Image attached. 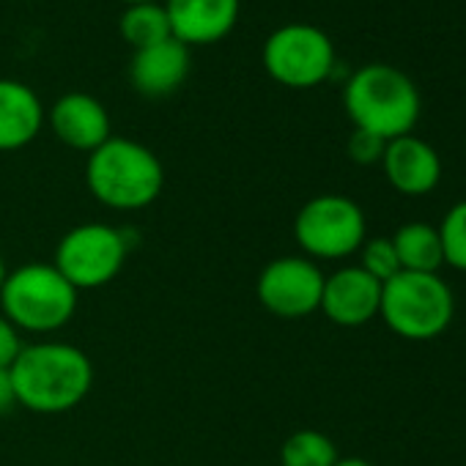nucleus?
<instances>
[{"mask_svg":"<svg viewBox=\"0 0 466 466\" xmlns=\"http://www.w3.org/2000/svg\"><path fill=\"white\" fill-rule=\"evenodd\" d=\"M9 376L17 406L39 414L69 411L80 406L94 387V365L88 354L58 340L23 346Z\"/></svg>","mask_w":466,"mask_h":466,"instance_id":"f257e3e1","label":"nucleus"},{"mask_svg":"<svg viewBox=\"0 0 466 466\" xmlns=\"http://www.w3.org/2000/svg\"><path fill=\"white\" fill-rule=\"evenodd\" d=\"M86 184L102 206L116 211H140L159 198L165 187V167L148 146L113 135L88 154Z\"/></svg>","mask_w":466,"mask_h":466,"instance_id":"f03ea898","label":"nucleus"},{"mask_svg":"<svg viewBox=\"0 0 466 466\" xmlns=\"http://www.w3.org/2000/svg\"><path fill=\"white\" fill-rule=\"evenodd\" d=\"M343 105L354 129L395 140L411 135L420 118V91L409 75L387 64H368L357 69L343 91Z\"/></svg>","mask_w":466,"mask_h":466,"instance_id":"7ed1b4c3","label":"nucleus"},{"mask_svg":"<svg viewBox=\"0 0 466 466\" xmlns=\"http://www.w3.org/2000/svg\"><path fill=\"white\" fill-rule=\"evenodd\" d=\"M77 289L53 264H25L6 275L0 310L20 332H56L77 310Z\"/></svg>","mask_w":466,"mask_h":466,"instance_id":"20e7f679","label":"nucleus"},{"mask_svg":"<svg viewBox=\"0 0 466 466\" xmlns=\"http://www.w3.org/2000/svg\"><path fill=\"white\" fill-rule=\"evenodd\" d=\"M379 316L403 340H433L455 316V297L439 275L398 272L381 286Z\"/></svg>","mask_w":466,"mask_h":466,"instance_id":"39448f33","label":"nucleus"},{"mask_svg":"<svg viewBox=\"0 0 466 466\" xmlns=\"http://www.w3.org/2000/svg\"><path fill=\"white\" fill-rule=\"evenodd\" d=\"M365 233V211L346 195H319L294 219V239L310 261H340L360 253Z\"/></svg>","mask_w":466,"mask_h":466,"instance_id":"423d86ee","label":"nucleus"},{"mask_svg":"<svg viewBox=\"0 0 466 466\" xmlns=\"http://www.w3.org/2000/svg\"><path fill=\"white\" fill-rule=\"evenodd\" d=\"M127 253L129 242L124 230L102 222H86L64 233L53 267L77 291H91L118 278L127 264Z\"/></svg>","mask_w":466,"mask_h":466,"instance_id":"0eeeda50","label":"nucleus"},{"mask_svg":"<svg viewBox=\"0 0 466 466\" xmlns=\"http://www.w3.org/2000/svg\"><path fill=\"white\" fill-rule=\"evenodd\" d=\"M332 39L308 23H291L269 34L264 45V69L286 88H316L335 72Z\"/></svg>","mask_w":466,"mask_h":466,"instance_id":"6e6552de","label":"nucleus"},{"mask_svg":"<svg viewBox=\"0 0 466 466\" xmlns=\"http://www.w3.org/2000/svg\"><path fill=\"white\" fill-rule=\"evenodd\" d=\"M324 275L316 261L286 256L269 261L256 283V297L264 310L278 319H305L321 308Z\"/></svg>","mask_w":466,"mask_h":466,"instance_id":"1a4fd4ad","label":"nucleus"},{"mask_svg":"<svg viewBox=\"0 0 466 466\" xmlns=\"http://www.w3.org/2000/svg\"><path fill=\"white\" fill-rule=\"evenodd\" d=\"M173 39L187 47L222 42L239 23L242 0H162Z\"/></svg>","mask_w":466,"mask_h":466,"instance_id":"9d476101","label":"nucleus"},{"mask_svg":"<svg viewBox=\"0 0 466 466\" xmlns=\"http://www.w3.org/2000/svg\"><path fill=\"white\" fill-rule=\"evenodd\" d=\"M381 283L362 267H343L324 280L321 313L338 327H362L379 316Z\"/></svg>","mask_w":466,"mask_h":466,"instance_id":"9b49d317","label":"nucleus"},{"mask_svg":"<svg viewBox=\"0 0 466 466\" xmlns=\"http://www.w3.org/2000/svg\"><path fill=\"white\" fill-rule=\"evenodd\" d=\"M50 129L64 146L86 154L96 151L113 137L105 105L83 91H72L56 99V105L50 107Z\"/></svg>","mask_w":466,"mask_h":466,"instance_id":"f8f14e48","label":"nucleus"},{"mask_svg":"<svg viewBox=\"0 0 466 466\" xmlns=\"http://www.w3.org/2000/svg\"><path fill=\"white\" fill-rule=\"evenodd\" d=\"M381 165L387 181L400 195H428L441 178V159L436 148L414 135L387 140Z\"/></svg>","mask_w":466,"mask_h":466,"instance_id":"ddd939ff","label":"nucleus"},{"mask_svg":"<svg viewBox=\"0 0 466 466\" xmlns=\"http://www.w3.org/2000/svg\"><path fill=\"white\" fill-rule=\"evenodd\" d=\"M189 75V47L165 39L154 47L135 50L129 64V83L137 94L148 99H159L173 94Z\"/></svg>","mask_w":466,"mask_h":466,"instance_id":"4468645a","label":"nucleus"},{"mask_svg":"<svg viewBox=\"0 0 466 466\" xmlns=\"http://www.w3.org/2000/svg\"><path fill=\"white\" fill-rule=\"evenodd\" d=\"M45 127V107L34 88L20 80H0V151H20Z\"/></svg>","mask_w":466,"mask_h":466,"instance_id":"2eb2a0df","label":"nucleus"},{"mask_svg":"<svg viewBox=\"0 0 466 466\" xmlns=\"http://www.w3.org/2000/svg\"><path fill=\"white\" fill-rule=\"evenodd\" d=\"M400 272H422V275H439L444 264L439 230L428 222H409L395 230L392 237Z\"/></svg>","mask_w":466,"mask_h":466,"instance_id":"dca6fc26","label":"nucleus"},{"mask_svg":"<svg viewBox=\"0 0 466 466\" xmlns=\"http://www.w3.org/2000/svg\"><path fill=\"white\" fill-rule=\"evenodd\" d=\"M121 36L129 47L135 50H146V47H154L165 39H173V31H170V20H167V12L162 4H135V6H127L124 15H121Z\"/></svg>","mask_w":466,"mask_h":466,"instance_id":"f3484780","label":"nucleus"},{"mask_svg":"<svg viewBox=\"0 0 466 466\" xmlns=\"http://www.w3.org/2000/svg\"><path fill=\"white\" fill-rule=\"evenodd\" d=\"M340 461L335 441L321 431H297L280 447L283 466H335Z\"/></svg>","mask_w":466,"mask_h":466,"instance_id":"a211bd4d","label":"nucleus"},{"mask_svg":"<svg viewBox=\"0 0 466 466\" xmlns=\"http://www.w3.org/2000/svg\"><path fill=\"white\" fill-rule=\"evenodd\" d=\"M436 230L441 239L444 264H450L458 272H466V200L455 203Z\"/></svg>","mask_w":466,"mask_h":466,"instance_id":"6ab92c4d","label":"nucleus"},{"mask_svg":"<svg viewBox=\"0 0 466 466\" xmlns=\"http://www.w3.org/2000/svg\"><path fill=\"white\" fill-rule=\"evenodd\" d=\"M360 267L370 278H376L381 286L387 280H392L400 272V261H398V253H395L392 239H387V237L365 239V245L360 248Z\"/></svg>","mask_w":466,"mask_h":466,"instance_id":"aec40b11","label":"nucleus"},{"mask_svg":"<svg viewBox=\"0 0 466 466\" xmlns=\"http://www.w3.org/2000/svg\"><path fill=\"white\" fill-rule=\"evenodd\" d=\"M384 148H387V140H381L379 135H370L365 129H354L351 137H349V157L357 165H376V162H381Z\"/></svg>","mask_w":466,"mask_h":466,"instance_id":"412c9836","label":"nucleus"},{"mask_svg":"<svg viewBox=\"0 0 466 466\" xmlns=\"http://www.w3.org/2000/svg\"><path fill=\"white\" fill-rule=\"evenodd\" d=\"M23 349V340H20V329L0 313V370H9L17 360Z\"/></svg>","mask_w":466,"mask_h":466,"instance_id":"4be33fe9","label":"nucleus"},{"mask_svg":"<svg viewBox=\"0 0 466 466\" xmlns=\"http://www.w3.org/2000/svg\"><path fill=\"white\" fill-rule=\"evenodd\" d=\"M12 406H17L15 387H12V376H9V370H0V414L9 411Z\"/></svg>","mask_w":466,"mask_h":466,"instance_id":"5701e85b","label":"nucleus"},{"mask_svg":"<svg viewBox=\"0 0 466 466\" xmlns=\"http://www.w3.org/2000/svg\"><path fill=\"white\" fill-rule=\"evenodd\" d=\"M335 466H373V463H368L365 458H340Z\"/></svg>","mask_w":466,"mask_h":466,"instance_id":"b1692460","label":"nucleus"},{"mask_svg":"<svg viewBox=\"0 0 466 466\" xmlns=\"http://www.w3.org/2000/svg\"><path fill=\"white\" fill-rule=\"evenodd\" d=\"M6 275H9V269H6V261H4V256H0V289H4V280H6Z\"/></svg>","mask_w":466,"mask_h":466,"instance_id":"393cba45","label":"nucleus"},{"mask_svg":"<svg viewBox=\"0 0 466 466\" xmlns=\"http://www.w3.org/2000/svg\"><path fill=\"white\" fill-rule=\"evenodd\" d=\"M127 6H135V4H162V0H121Z\"/></svg>","mask_w":466,"mask_h":466,"instance_id":"a878e982","label":"nucleus"}]
</instances>
